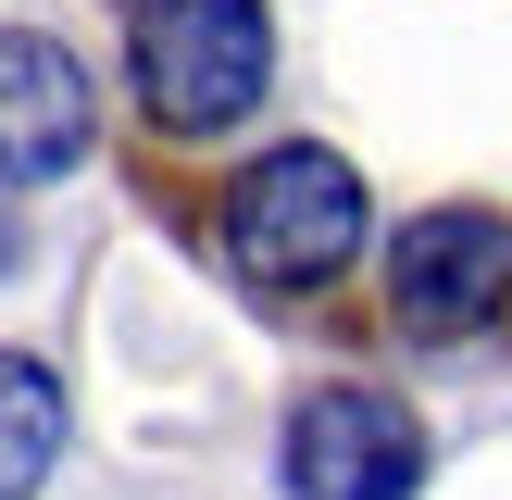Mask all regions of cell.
Returning <instances> with one entry per match:
<instances>
[{
  "mask_svg": "<svg viewBox=\"0 0 512 500\" xmlns=\"http://www.w3.org/2000/svg\"><path fill=\"white\" fill-rule=\"evenodd\" d=\"M213 225H225V263H238L250 288L313 300V288H338V275L363 263L375 200H363V175H350L325 138H275L263 163H238V175H225Z\"/></svg>",
  "mask_w": 512,
  "mask_h": 500,
  "instance_id": "6da1fadb",
  "label": "cell"
},
{
  "mask_svg": "<svg viewBox=\"0 0 512 500\" xmlns=\"http://www.w3.org/2000/svg\"><path fill=\"white\" fill-rule=\"evenodd\" d=\"M125 63H138V113L175 150H213L250 125L275 75V13L263 0H138L125 13Z\"/></svg>",
  "mask_w": 512,
  "mask_h": 500,
  "instance_id": "7a4b0ae2",
  "label": "cell"
},
{
  "mask_svg": "<svg viewBox=\"0 0 512 500\" xmlns=\"http://www.w3.org/2000/svg\"><path fill=\"white\" fill-rule=\"evenodd\" d=\"M512 313V213L488 200H438V213H413L388 238V325L425 350L450 338H488Z\"/></svg>",
  "mask_w": 512,
  "mask_h": 500,
  "instance_id": "3957f363",
  "label": "cell"
},
{
  "mask_svg": "<svg viewBox=\"0 0 512 500\" xmlns=\"http://www.w3.org/2000/svg\"><path fill=\"white\" fill-rule=\"evenodd\" d=\"M275 463H288V500H413L425 488V425H413V400L338 375V388H300Z\"/></svg>",
  "mask_w": 512,
  "mask_h": 500,
  "instance_id": "277c9868",
  "label": "cell"
},
{
  "mask_svg": "<svg viewBox=\"0 0 512 500\" xmlns=\"http://www.w3.org/2000/svg\"><path fill=\"white\" fill-rule=\"evenodd\" d=\"M100 138V88L50 25H0V188H50Z\"/></svg>",
  "mask_w": 512,
  "mask_h": 500,
  "instance_id": "5b68a950",
  "label": "cell"
},
{
  "mask_svg": "<svg viewBox=\"0 0 512 500\" xmlns=\"http://www.w3.org/2000/svg\"><path fill=\"white\" fill-rule=\"evenodd\" d=\"M50 463H63V375L0 350V500H25Z\"/></svg>",
  "mask_w": 512,
  "mask_h": 500,
  "instance_id": "8992f818",
  "label": "cell"
}]
</instances>
